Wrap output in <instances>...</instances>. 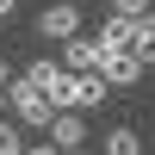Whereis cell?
<instances>
[{
    "mask_svg": "<svg viewBox=\"0 0 155 155\" xmlns=\"http://www.w3.org/2000/svg\"><path fill=\"white\" fill-rule=\"evenodd\" d=\"M143 6L149 0H106V12H130V19H143Z\"/></svg>",
    "mask_w": 155,
    "mask_h": 155,
    "instance_id": "obj_11",
    "label": "cell"
},
{
    "mask_svg": "<svg viewBox=\"0 0 155 155\" xmlns=\"http://www.w3.org/2000/svg\"><path fill=\"white\" fill-rule=\"evenodd\" d=\"M137 56H143V62H155V19H137Z\"/></svg>",
    "mask_w": 155,
    "mask_h": 155,
    "instance_id": "obj_10",
    "label": "cell"
},
{
    "mask_svg": "<svg viewBox=\"0 0 155 155\" xmlns=\"http://www.w3.org/2000/svg\"><path fill=\"white\" fill-rule=\"evenodd\" d=\"M106 155H143V137H137L130 124H112L106 130Z\"/></svg>",
    "mask_w": 155,
    "mask_h": 155,
    "instance_id": "obj_9",
    "label": "cell"
},
{
    "mask_svg": "<svg viewBox=\"0 0 155 155\" xmlns=\"http://www.w3.org/2000/svg\"><path fill=\"white\" fill-rule=\"evenodd\" d=\"M99 44H106V50H130V44H137V19H130V12H106Z\"/></svg>",
    "mask_w": 155,
    "mask_h": 155,
    "instance_id": "obj_7",
    "label": "cell"
},
{
    "mask_svg": "<svg viewBox=\"0 0 155 155\" xmlns=\"http://www.w3.org/2000/svg\"><path fill=\"white\" fill-rule=\"evenodd\" d=\"M0 155H6V149H0Z\"/></svg>",
    "mask_w": 155,
    "mask_h": 155,
    "instance_id": "obj_17",
    "label": "cell"
},
{
    "mask_svg": "<svg viewBox=\"0 0 155 155\" xmlns=\"http://www.w3.org/2000/svg\"><path fill=\"white\" fill-rule=\"evenodd\" d=\"M143 68H149V62L137 56V50H112L99 74H106V87H137V81H143Z\"/></svg>",
    "mask_w": 155,
    "mask_h": 155,
    "instance_id": "obj_5",
    "label": "cell"
},
{
    "mask_svg": "<svg viewBox=\"0 0 155 155\" xmlns=\"http://www.w3.org/2000/svg\"><path fill=\"white\" fill-rule=\"evenodd\" d=\"M0 87H12V68H6V62H0Z\"/></svg>",
    "mask_w": 155,
    "mask_h": 155,
    "instance_id": "obj_15",
    "label": "cell"
},
{
    "mask_svg": "<svg viewBox=\"0 0 155 155\" xmlns=\"http://www.w3.org/2000/svg\"><path fill=\"white\" fill-rule=\"evenodd\" d=\"M6 99H12V124H19V130H50V118H56V99L44 93V87H31L19 74V81L6 87Z\"/></svg>",
    "mask_w": 155,
    "mask_h": 155,
    "instance_id": "obj_1",
    "label": "cell"
},
{
    "mask_svg": "<svg viewBox=\"0 0 155 155\" xmlns=\"http://www.w3.org/2000/svg\"><path fill=\"white\" fill-rule=\"evenodd\" d=\"M12 12H19V0H0V25H6V19H12Z\"/></svg>",
    "mask_w": 155,
    "mask_h": 155,
    "instance_id": "obj_13",
    "label": "cell"
},
{
    "mask_svg": "<svg viewBox=\"0 0 155 155\" xmlns=\"http://www.w3.org/2000/svg\"><path fill=\"white\" fill-rule=\"evenodd\" d=\"M74 31H81V6L74 0H50L37 12V37H50V44H68Z\"/></svg>",
    "mask_w": 155,
    "mask_h": 155,
    "instance_id": "obj_4",
    "label": "cell"
},
{
    "mask_svg": "<svg viewBox=\"0 0 155 155\" xmlns=\"http://www.w3.org/2000/svg\"><path fill=\"white\" fill-rule=\"evenodd\" d=\"M25 155H62L56 143H25Z\"/></svg>",
    "mask_w": 155,
    "mask_h": 155,
    "instance_id": "obj_12",
    "label": "cell"
},
{
    "mask_svg": "<svg viewBox=\"0 0 155 155\" xmlns=\"http://www.w3.org/2000/svg\"><path fill=\"white\" fill-rule=\"evenodd\" d=\"M62 74H68V68H62V62H56V56H37V62H31V68H25V81H31V87H44V93H50V99H56V87H62Z\"/></svg>",
    "mask_w": 155,
    "mask_h": 155,
    "instance_id": "obj_8",
    "label": "cell"
},
{
    "mask_svg": "<svg viewBox=\"0 0 155 155\" xmlns=\"http://www.w3.org/2000/svg\"><path fill=\"white\" fill-rule=\"evenodd\" d=\"M106 56H112V50L99 44V37H87V31H74L68 44H62V68H68V74H99Z\"/></svg>",
    "mask_w": 155,
    "mask_h": 155,
    "instance_id": "obj_3",
    "label": "cell"
},
{
    "mask_svg": "<svg viewBox=\"0 0 155 155\" xmlns=\"http://www.w3.org/2000/svg\"><path fill=\"white\" fill-rule=\"evenodd\" d=\"M6 106H12V99H6V87H0V124H6Z\"/></svg>",
    "mask_w": 155,
    "mask_h": 155,
    "instance_id": "obj_14",
    "label": "cell"
},
{
    "mask_svg": "<svg viewBox=\"0 0 155 155\" xmlns=\"http://www.w3.org/2000/svg\"><path fill=\"white\" fill-rule=\"evenodd\" d=\"M62 155H81V149H62Z\"/></svg>",
    "mask_w": 155,
    "mask_h": 155,
    "instance_id": "obj_16",
    "label": "cell"
},
{
    "mask_svg": "<svg viewBox=\"0 0 155 155\" xmlns=\"http://www.w3.org/2000/svg\"><path fill=\"white\" fill-rule=\"evenodd\" d=\"M93 106H106V74H62L56 112H93Z\"/></svg>",
    "mask_w": 155,
    "mask_h": 155,
    "instance_id": "obj_2",
    "label": "cell"
},
{
    "mask_svg": "<svg viewBox=\"0 0 155 155\" xmlns=\"http://www.w3.org/2000/svg\"><path fill=\"white\" fill-rule=\"evenodd\" d=\"M50 143L56 149H81L87 143V112H56L50 118Z\"/></svg>",
    "mask_w": 155,
    "mask_h": 155,
    "instance_id": "obj_6",
    "label": "cell"
}]
</instances>
